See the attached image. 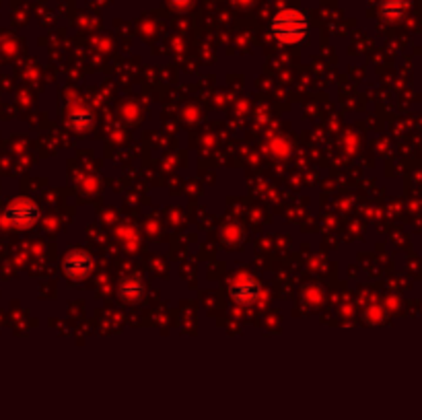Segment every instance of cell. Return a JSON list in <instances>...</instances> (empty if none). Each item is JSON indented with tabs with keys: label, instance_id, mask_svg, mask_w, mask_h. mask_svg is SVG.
<instances>
[{
	"label": "cell",
	"instance_id": "7",
	"mask_svg": "<svg viewBox=\"0 0 422 420\" xmlns=\"http://www.w3.org/2000/svg\"><path fill=\"white\" fill-rule=\"evenodd\" d=\"M404 10H406V2H402V0H388L381 6V12L388 19H400L404 14Z\"/></svg>",
	"mask_w": 422,
	"mask_h": 420
},
{
	"label": "cell",
	"instance_id": "5",
	"mask_svg": "<svg viewBox=\"0 0 422 420\" xmlns=\"http://www.w3.org/2000/svg\"><path fill=\"white\" fill-rule=\"evenodd\" d=\"M118 292L126 303H139L144 297V282L139 277H128L120 282Z\"/></svg>",
	"mask_w": 422,
	"mask_h": 420
},
{
	"label": "cell",
	"instance_id": "2",
	"mask_svg": "<svg viewBox=\"0 0 422 420\" xmlns=\"http://www.w3.org/2000/svg\"><path fill=\"white\" fill-rule=\"evenodd\" d=\"M2 221L14 229H31L39 221V208L35 202L21 198V200H14L10 206H6Z\"/></svg>",
	"mask_w": 422,
	"mask_h": 420
},
{
	"label": "cell",
	"instance_id": "6",
	"mask_svg": "<svg viewBox=\"0 0 422 420\" xmlns=\"http://www.w3.org/2000/svg\"><path fill=\"white\" fill-rule=\"evenodd\" d=\"M68 126L72 130H89L93 126V114L87 110H77L68 116Z\"/></svg>",
	"mask_w": 422,
	"mask_h": 420
},
{
	"label": "cell",
	"instance_id": "3",
	"mask_svg": "<svg viewBox=\"0 0 422 420\" xmlns=\"http://www.w3.org/2000/svg\"><path fill=\"white\" fill-rule=\"evenodd\" d=\"M64 274L72 280H85L93 272V260L85 252H70L62 262Z\"/></svg>",
	"mask_w": 422,
	"mask_h": 420
},
{
	"label": "cell",
	"instance_id": "8",
	"mask_svg": "<svg viewBox=\"0 0 422 420\" xmlns=\"http://www.w3.org/2000/svg\"><path fill=\"white\" fill-rule=\"evenodd\" d=\"M194 4V0H171V6L175 10H188Z\"/></svg>",
	"mask_w": 422,
	"mask_h": 420
},
{
	"label": "cell",
	"instance_id": "4",
	"mask_svg": "<svg viewBox=\"0 0 422 420\" xmlns=\"http://www.w3.org/2000/svg\"><path fill=\"white\" fill-rule=\"evenodd\" d=\"M233 299L237 305L241 307H252L256 305V301L260 299V284L258 280L248 277V279H239L233 284Z\"/></svg>",
	"mask_w": 422,
	"mask_h": 420
},
{
	"label": "cell",
	"instance_id": "1",
	"mask_svg": "<svg viewBox=\"0 0 422 420\" xmlns=\"http://www.w3.org/2000/svg\"><path fill=\"white\" fill-rule=\"evenodd\" d=\"M270 31L281 43H301L309 33V21L301 10L286 8L272 19Z\"/></svg>",
	"mask_w": 422,
	"mask_h": 420
}]
</instances>
